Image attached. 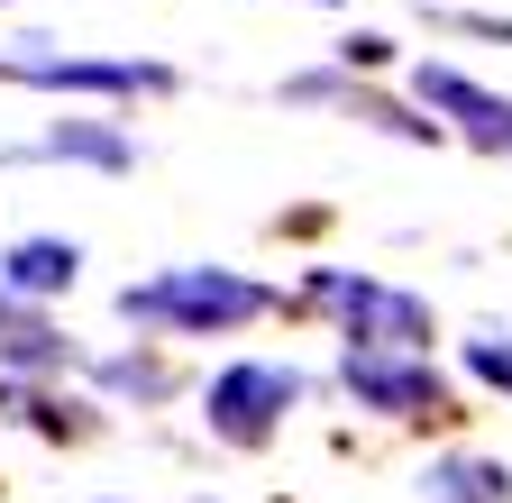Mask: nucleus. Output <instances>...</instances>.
Returning <instances> with one entry per match:
<instances>
[{
	"mask_svg": "<svg viewBox=\"0 0 512 503\" xmlns=\"http://www.w3.org/2000/svg\"><path fill=\"white\" fill-rule=\"evenodd\" d=\"M119 311H128L138 330L220 339V330L266 321L275 293H266V284H247V275H229V266H174V275H156V284H128V293H119Z\"/></svg>",
	"mask_w": 512,
	"mask_h": 503,
	"instance_id": "1",
	"label": "nucleus"
},
{
	"mask_svg": "<svg viewBox=\"0 0 512 503\" xmlns=\"http://www.w3.org/2000/svg\"><path fill=\"white\" fill-rule=\"evenodd\" d=\"M311 302H330L339 321H348V348H384V357H403L430 339V302L403 293V284H375V275H339V266H320L311 275Z\"/></svg>",
	"mask_w": 512,
	"mask_h": 503,
	"instance_id": "2",
	"label": "nucleus"
},
{
	"mask_svg": "<svg viewBox=\"0 0 512 503\" xmlns=\"http://www.w3.org/2000/svg\"><path fill=\"white\" fill-rule=\"evenodd\" d=\"M293 403H302V375H293V366H275V357H238V366H220V375H211L202 421L229 439V449H266L275 421H284Z\"/></svg>",
	"mask_w": 512,
	"mask_h": 503,
	"instance_id": "3",
	"label": "nucleus"
},
{
	"mask_svg": "<svg viewBox=\"0 0 512 503\" xmlns=\"http://www.w3.org/2000/svg\"><path fill=\"white\" fill-rule=\"evenodd\" d=\"M339 385H348L366 412H384V421H439V412H448V385H439V366H421V357L348 348V357H339Z\"/></svg>",
	"mask_w": 512,
	"mask_h": 503,
	"instance_id": "4",
	"label": "nucleus"
},
{
	"mask_svg": "<svg viewBox=\"0 0 512 503\" xmlns=\"http://www.w3.org/2000/svg\"><path fill=\"white\" fill-rule=\"evenodd\" d=\"M0 74L46 83V92H165V83H174L165 65H92V55H46V46L0 55Z\"/></svg>",
	"mask_w": 512,
	"mask_h": 503,
	"instance_id": "5",
	"label": "nucleus"
},
{
	"mask_svg": "<svg viewBox=\"0 0 512 503\" xmlns=\"http://www.w3.org/2000/svg\"><path fill=\"white\" fill-rule=\"evenodd\" d=\"M421 110H448L476 147H512V101H494L485 83L448 74V65H421Z\"/></svg>",
	"mask_w": 512,
	"mask_h": 503,
	"instance_id": "6",
	"label": "nucleus"
},
{
	"mask_svg": "<svg viewBox=\"0 0 512 503\" xmlns=\"http://www.w3.org/2000/svg\"><path fill=\"white\" fill-rule=\"evenodd\" d=\"M74 266H83V247H74V238H19L10 257H0V293H10V302L64 293V284H74Z\"/></svg>",
	"mask_w": 512,
	"mask_h": 503,
	"instance_id": "7",
	"label": "nucleus"
},
{
	"mask_svg": "<svg viewBox=\"0 0 512 503\" xmlns=\"http://www.w3.org/2000/svg\"><path fill=\"white\" fill-rule=\"evenodd\" d=\"M421 494H430V503H512V467H503V458L448 449V458L421 467Z\"/></svg>",
	"mask_w": 512,
	"mask_h": 503,
	"instance_id": "8",
	"label": "nucleus"
},
{
	"mask_svg": "<svg viewBox=\"0 0 512 503\" xmlns=\"http://www.w3.org/2000/svg\"><path fill=\"white\" fill-rule=\"evenodd\" d=\"M28 156H74V165H101V174H128V138L119 129H46Z\"/></svg>",
	"mask_w": 512,
	"mask_h": 503,
	"instance_id": "9",
	"label": "nucleus"
},
{
	"mask_svg": "<svg viewBox=\"0 0 512 503\" xmlns=\"http://www.w3.org/2000/svg\"><path fill=\"white\" fill-rule=\"evenodd\" d=\"M0 403H10L28 430H46V439H83V430H92V421H83V403H55V394H37V385H10Z\"/></svg>",
	"mask_w": 512,
	"mask_h": 503,
	"instance_id": "10",
	"label": "nucleus"
},
{
	"mask_svg": "<svg viewBox=\"0 0 512 503\" xmlns=\"http://www.w3.org/2000/svg\"><path fill=\"white\" fill-rule=\"evenodd\" d=\"M0 357H10L19 375H37V366H64V357H74V348H64L46 321H37V311H19V330H0Z\"/></svg>",
	"mask_w": 512,
	"mask_h": 503,
	"instance_id": "11",
	"label": "nucleus"
},
{
	"mask_svg": "<svg viewBox=\"0 0 512 503\" xmlns=\"http://www.w3.org/2000/svg\"><path fill=\"white\" fill-rule=\"evenodd\" d=\"M101 385H110V394L156 403V394H165V366H156V357H110V366H101Z\"/></svg>",
	"mask_w": 512,
	"mask_h": 503,
	"instance_id": "12",
	"label": "nucleus"
},
{
	"mask_svg": "<svg viewBox=\"0 0 512 503\" xmlns=\"http://www.w3.org/2000/svg\"><path fill=\"white\" fill-rule=\"evenodd\" d=\"M467 375H485V385H503V394H512V339H503V330L467 339Z\"/></svg>",
	"mask_w": 512,
	"mask_h": 503,
	"instance_id": "13",
	"label": "nucleus"
},
{
	"mask_svg": "<svg viewBox=\"0 0 512 503\" xmlns=\"http://www.w3.org/2000/svg\"><path fill=\"white\" fill-rule=\"evenodd\" d=\"M320 10H330V0H320Z\"/></svg>",
	"mask_w": 512,
	"mask_h": 503,
	"instance_id": "14",
	"label": "nucleus"
}]
</instances>
